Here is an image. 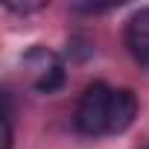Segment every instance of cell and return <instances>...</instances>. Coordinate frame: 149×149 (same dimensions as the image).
<instances>
[{
    "label": "cell",
    "mask_w": 149,
    "mask_h": 149,
    "mask_svg": "<svg viewBox=\"0 0 149 149\" xmlns=\"http://www.w3.org/2000/svg\"><path fill=\"white\" fill-rule=\"evenodd\" d=\"M24 64V73L29 85L38 91V94H56L61 85H64V61L58 53L47 50L44 44H35L24 53L21 58Z\"/></svg>",
    "instance_id": "1"
},
{
    "label": "cell",
    "mask_w": 149,
    "mask_h": 149,
    "mask_svg": "<svg viewBox=\"0 0 149 149\" xmlns=\"http://www.w3.org/2000/svg\"><path fill=\"white\" fill-rule=\"evenodd\" d=\"M111 97H114V88H108L105 82H94L85 88V94L79 97V105H76V129L82 134H91V137L108 134Z\"/></svg>",
    "instance_id": "2"
},
{
    "label": "cell",
    "mask_w": 149,
    "mask_h": 149,
    "mask_svg": "<svg viewBox=\"0 0 149 149\" xmlns=\"http://www.w3.org/2000/svg\"><path fill=\"white\" fill-rule=\"evenodd\" d=\"M126 47L132 58L143 67H149V6L137 9L126 24Z\"/></svg>",
    "instance_id": "3"
},
{
    "label": "cell",
    "mask_w": 149,
    "mask_h": 149,
    "mask_svg": "<svg viewBox=\"0 0 149 149\" xmlns=\"http://www.w3.org/2000/svg\"><path fill=\"white\" fill-rule=\"evenodd\" d=\"M137 117V97L129 88H114L111 97V117H108V134L126 132Z\"/></svg>",
    "instance_id": "4"
}]
</instances>
